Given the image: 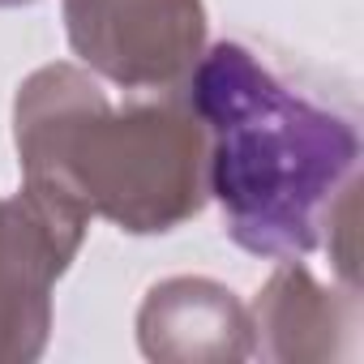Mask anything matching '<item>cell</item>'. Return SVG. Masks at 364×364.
Instances as JSON below:
<instances>
[{
    "label": "cell",
    "instance_id": "obj_1",
    "mask_svg": "<svg viewBox=\"0 0 364 364\" xmlns=\"http://www.w3.org/2000/svg\"><path fill=\"white\" fill-rule=\"evenodd\" d=\"M22 189L52 210L159 236L206 206V129L180 90L116 107L82 65L35 69L14 99Z\"/></svg>",
    "mask_w": 364,
    "mask_h": 364
},
{
    "label": "cell",
    "instance_id": "obj_2",
    "mask_svg": "<svg viewBox=\"0 0 364 364\" xmlns=\"http://www.w3.org/2000/svg\"><path fill=\"white\" fill-rule=\"evenodd\" d=\"M185 86L206 129V193L228 236L257 257H309L355 185V124L283 86L240 43L202 52Z\"/></svg>",
    "mask_w": 364,
    "mask_h": 364
},
{
    "label": "cell",
    "instance_id": "obj_3",
    "mask_svg": "<svg viewBox=\"0 0 364 364\" xmlns=\"http://www.w3.org/2000/svg\"><path fill=\"white\" fill-rule=\"evenodd\" d=\"M73 56L103 82L137 95L185 90L206 52L202 0H65Z\"/></svg>",
    "mask_w": 364,
    "mask_h": 364
},
{
    "label": "cell",
    "instance_id": "obj_4",
    "mask_svg": "<svg viewBox=\"0 0 364 364\" xmlns=\"http://www.w3.org/2000/svg\"><path fill=\"white\" fill-rule=\"evenodd\" d=\"M86 223L35 193L0 198V364H31L52 334V287L77 257Z\"/></svg>",
    "mask_w": 364,
    "mask_h": 364
},
{
    "label": "cell",
    "instance_id": "obj_5",
    "mask_svg": "<svg viewBox=\"0 0 364 364\" xmlns=\"http://www.w3.org/2000/svg\"><path fill=\"white\" fill-rule=\"evenodd\" d=\"M137 347L159 364H228L257 355L253 317L232 287L176 274L146 291L137 309Z\"/></svg>",
    "mask_w": 364,
    "mask_h": 364
},
{
    "label": "cell",
    "instance_id": "obj_6",
    "mask_svg": "<svg viewBox=\"0 0 364 364\" xmlns=\"http://www.w3.org/2000/svg\"><path fill=\"white\" fill-rule=\"evenodd\" d=\"M249 317H253L257 355L283 364H321V360L351 355L355 291L347 296L326 291L300 266V257H287L262 287Z\"/></svg>",
    "mask_w": 364,
    "mask_h": 364
},
{
    "label": "cell",
    "instance_id": "obj_7",
    "mask_svg": "<svg viewBox=\"0 0 364 364\" xmlns=\"http://www.w3.org/2000/svg\"><path fill=\"white\" fill-rule=\"evenodd\" d=\"M22 5H35V0H0V9H22Z\"/></svg>",
    "mask_w": 364,
    "mask_h": 364
}]
</instances>
